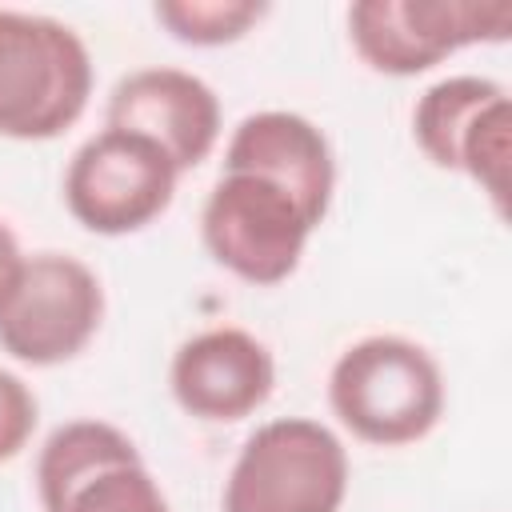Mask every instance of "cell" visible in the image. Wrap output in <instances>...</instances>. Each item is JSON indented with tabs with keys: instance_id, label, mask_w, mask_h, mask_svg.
Instances as JSON below:
<instances>
[{
	"instance_id": "obj_9",
	"label": "cell",
	"mask_w": 512,
	"mask_h": 512,
	"mask_svg": "<svg viewBox=\"0 0 512 512\" xmlns=\"http://www.w3.org/2000/svg\"><path fill=\"white\" fill-rule=\"evenodd\" d=\"M168 388L192 420L236 424L268 404L276 388V356L248 328H204L172 352Z\"/></svg>"
},
{
	"instance_id": "obj_15",
	"label": "cell",
	"mask_w": 512,
	"mask_h": 512,
	"mask_svg": "<svg viewBox=\"0 0 512 512\" xmlns=\"http://www.w3.org/2000/svg\"><path fill=\"white\" fill-rule=\"evenodd\" d=\"M36 420H40L36 392L16 372L0 368V464L28 448Z\"/></svg>"
},
{
	"instance_id": "obj_10",
	"label": "cell",
	"mask_w": 512,
	"mask_h": 512,
	"mask_svg": "<svg viewBox=\"0 0 512 512\" xmlns=\"http://www.w3.org/2000/svg\"><path fill=\"white\" fill-rule=\"evenodd\" d=\"M224 172H256L288 188L304 212L324 224L336 196V156L324 128L288 108L248 112L224 144Z\"/></svg>"
},
{
	"instance_id": "obj_13",
	"label": "cell",
	"mask_w": 512,
	"mask_h": 512,
	"mask_svg": "<svg viewBox=\"0 0 512 512\" xmlns=\"http://www.w3.org/2000/svg\"><path fill=\"white\" fill-rule=\"evenodd\" d=\"M44 512H172V504L144 456L136 452L92 468L52 504H44Z\"/></svg>"
},
{
	"instance_id": "obj_11",
	"label": "cell",
	"mask_w": 512,
	"mask_h": 512,
	"mask_svg": "<svg viewBox=\"0 0 512 512\" xmlns=\"http://www.w3.org/2000/svg\"><path fill=\"white\" fill-rule=\"evenodd\" d=\"M504 96L508 88L500 80L476 76V72H456V76L428 84L412 108V140L424 152V160L444 172H456V152H460L464 132L488 104Z\"/></svg>"
},
{
	"instance_id": "obj_3",
	"label": "cell",
	"mask_w": 512,
	"mask_h": 512,
	"mask_svg": "<svg viewBox=\"0 0 512 512\" xmlns=\"http://www.w3.org/2000/svg\"><path fill=\"white\" fill-rule=\"evenodd\" d=\"M348 484V448L324 420L276 416L240 444L220 512H340Z\"/></svg>"
},
{
	"instance_id": "obj_14",
	"label": "cell",
	"mask_w": 512,
	"mask_h": 512,
	"mask_svg": "<svg viewBox=\"0 0 512 512\" xmlns=\"http://www.w3.org/2000/svg\"><path fill=\"white\" fill-rule=\"evenodd\" d=\"M156 24L192 48H224L244 40L264 16V0H160L152 4Z\"/></svg>"
},
{
	"instance_id": "obj_2",
	"label": "cell",
	"mask_w": 512,
	"mask_h": 512,
	"mask_svg": "<svg viewBox=\"0 0 512 512\" xmlns=\"http://www.w3.org/2000/svg\"><path fill=\"white\" fill-rule=\"evenodd\" d=\"M96 64L84 36L44 12L0 8V136L56 140L92 100Z\"/></svg>"
},
{
	"instance_id": "obj_7",
	"label": "cell",
	"mask_w": 512,
	"mask_h": 512,
	"mask_svg": "<svg viewBox=\"0 0 512 512\" xmlns=\"http://www.w3.org/2000/svg\"><path fill=\"white\" fill-rule=\"evenodd\" d=\"M104 324L100 276L68 252H32L0 308V352L28 368L76 360Z\"/></svg>"
},
{
	"instance_id": "obj_4",
	"label": "cell",
	"mask_w": 512,
	"mask_h": 512,
	"mask_svg": "<svg viewBox=\"0 0 512 512\" xmlns=\"http://www.w3.org/2000/svg\"><path fill=\"white\" fill-rule=\"evenodd\" d=\"M316 228L320 224L288 188L256 172L220 168L200 208V240L208 256L256 288L284 284L300 268Z\"/></svg>"
},
{
	"instance_id": "obj_8",
	"label": "cell",
	"mask_w": 512,
	"mask_h": 512,
	"mask_svg": "<svg viewBox=\"0 0 512 512\" xmlns=\"http://www.w3.org/2000/svg\"><path fill=\"white\" fill-rule=\"evenodd\" d=\"M104 124L152 140L184 176L220 144L224 108L204 76L172 64H148L116 80L104 104Z\"/></svg>"
},
{
	"instance_id": "obj_1",
	"label": "cell",
	"mask_w": 512,
	"mask_h": 512,
	"mask_svg": "<svg viewBox=\"0 0 512 512\" xmlns=\"http://www.w3.org/2000/svg\"><path fill=\"white\" fill-rule=\"evenodd\" d=\"M444 404L448 388L436 356L408 336L372 332L332 360L328 408L364 444H416L440 424Z\"/></svg>"
},
{
	"instance_id": "obj_12",
	"label": "cell",
	"mask_w": 512,
	"mask_h": 512,
	"mask_svg": "<svg viewBox=\"0 0 512 512\" xmlns=\"http://www.w3.org/2000/svg\"><path fill=\"white\" fill-rule=\"evenodd\" d=\"M136 452H140L136 440L124 428L108 424V420L84 416V420L60 424L40 444V456H36V500H40V508L52 504L68 484H76L92 468H100L108 460L136 456Z\"/></svg>"
},
{
	"instance_id": "obj_16",
	"label": "cell",
	"mask_w": 512,
	"mask_h": 512,
	"mask_svg": "<svg viewBox=\"0 0 512 512\" xmlns=\"http://www.w3.org/2000/svg\"><path fill=\"white\" fill-rule=\"evenodd\" d=\"M24 260H28V252L20 248L16 232L0 220V308H4V300L12 296V288H16V280H20Z\"/></svg>"
},
{
	"instance_id": "obj_5",
	"label": "cell",
	"mask_w": 512,
	"mask_h": 512,
	"mask_svg": "<svg viewBox=\"0 0 512 512\" xmlns=\"http://www.w3.org/2000/svg\"><path fill=\"white\" fill-rule=\"evenodd\" d=\"M344 20L352 52L380 76H420L460 48L512 36L508 0H356Z\"/></svg>"
},
{
	"instance_id": "obj_6",
	"label": "cell",
	"mask_w": 512,
	"mask_h": 512,
	"mask_svg": "<svg viewBox=\"0 0 512 512\" xmlns=\"http://www.w3.org/2000/svg\"><path fill=\"white\" fill-rule=\"evenodd\" d=\"M176 184V164L152 140L104 124L64 168V208L96 236H132L172 208Z\"/></svg>"
}]
</instances>
